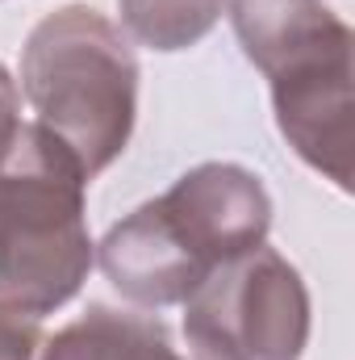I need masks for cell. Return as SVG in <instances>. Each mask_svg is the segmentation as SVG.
Masks as SVG:
<instances>
[{"instance_id": "obj_1", "label": "cell", "mask_w": 355, "mask_h": 360, "mask_svg": "<svg viewBox=\"0 0 355 360\" xmlns=\"http://www.w3.org/2000/svg\"><path fill=\"white\" fill-rule=\"evenodd\" d=\"M272 197L243 164H201L130 218L109 226L96 260L109 285L138 306L184 302L222 260L267 239Z\"/></svg>"}, {"instance_id": "obj_2", "label": "cell", "mask_w": 355, "mask_h": 360, "mask_svg": "<svg viewBox=\"0 0 355 360\" xmlns=\"http://www.w3.org/2000/svg\"><path fill=\"white\" fill-rule=\"evenodd\" d=\"M243 55L272 84L288 147L351 188V25L322 0H230Z\"/></svg>"}, {"instance_id": "obj_3", "label": "cell", "mask_w": 355, "mask_h": 360, "mask_svg": "<svg viewBox=\"0 0 355 360\" xmlns=\"http://www.w3.org/2000/svg\"><path fill=\"white\" fill-rule=\"evenodd\" d=\"M21 92L84 176L105 172L138 117V59L130 38L88 4L42 17L21 46Z\"/></svg>"}, {"instance_id": "obj_4", "label": "cell", "mask_w": 355, "mask_h": 360, "mask_svg": "<svg viewBox=\"0 0 355 360\" xmlns=\"http://www.w3.org/2000/svg\"><path fill=\"white\" fill-rule=\"evenodd\" d=\"M88 176L38 122L21 126L0 164V302L21 314H55L92 269L84 218Z\"/></svg>"}, {"instance_id": "obj_5", "label": "cell", "mask_w": 355, "mask_h": 360, "mask_svg": "<svg viewBox=\"0 0 355 360\" xmlns=\"http://www.w3.org/2000/svg\"><path fill=\"white\" fill-rule=\"evenodd\" d=\"M192 360H301L309 344V289L276 248L222 260L184 297Z\"/></svg>"}, {"instance_id": "obj_6", "label": "cell", "mask_w": 355, "mask_h": 360, "mask_svg": "<svg viewBox=\"0 0 355 360\" xmlns=\"http://www.w3.org/2000/svg\"><path fill=\"white\" fill-rule=\"evenodd\" d=\"M38 360H184L159 319L134 314V310H113V306H92L76 323L55 331Z\"/></svg>"}, {"instance_id": "obj_7", "label": "cell", "mask_w": 355, "mask_h": 360, "mask_svg": "<svg viewBox=\"0 0 355 360\" xmlns=\"http://www.w3.org/2000/svg\"><path fill=\"white\" fill-rule=\"evenodd\" d=\"M117 8L134 42L172 55L196 46L217 25L226 0H117Z\"/></svg>"}, {"instance_id": "obj_8", "label": "cell", "mask_w": 355, "mask_h": 360, "mask_svg": "<svg viewBox=\"0 0 355 360\" xmlns=\"http://www.w3.org/2000/svg\"><path fill=\"white\" fill-rule=\"evenodd\" d=\"M38 348H42L38 319L0 302V360H38Z\"/></svg>"}, {"instance_id": "obj_9", "label": "cell", "mask_w": 355, "mask_h": 360, "mask_svg": "<svg viewBox=\"0 0 355 360\" xmlns=\"http://www.w3.org/2000/svg\"><path fill=\"white\" fill-rule=\"evenodd\" d=\"M17 134H21V89L8 76V68L0 63V164L17 147Z\"/></svg>"}]
</instances>
